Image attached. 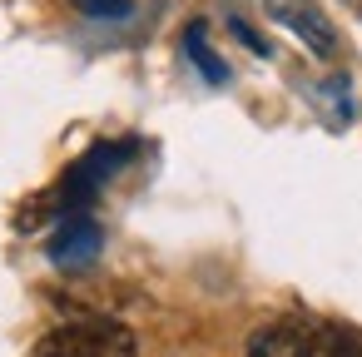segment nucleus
I'll return each instance as SVG.
<instances>
[{"mask_svg": "<svg viewBox=\"0 0 362 357\" xmlns=\"http://www.w3.org/2000/svg\"><path fill=\"white\" fill-rule=\"evenodd\" d=\"M30 357H139V342L119 322H70L45 332Z\"/></svg>", "mask_w": 362, "mask_h": 357, "instance_id": "nucleus-1", "label": "nucleus"}, {"mask_svg": "<svg viewBox=\"0 0 362 357\" xmlns=\"http://www.w3.org/2000/svg\"><path fill=\"white\" fill-rule=\"evenodd\" d=\"M278 16H283V25H288L317 60H332V55H337V30H332V21L313 6V0H283Z\"/></svg>", "mask_w": 362, "mask_h": 357, "instance_id": "nucleus-2", "label": "nucleus"}, {"mask_svg": "<svg viewBox=\"0 0 362 357\" xmlns=\"http://www.w3.org/2000/svg\"><path fill=\"white\" fill-rule=\"evenodd\" d=\"M50 258H55V268H90L100 258V228L90 218L70 213L65 228H60V238L50 243Z\"/></svg>", "mask_w": 362, "mask_h": 357, "instance_id": "nucleus-3", "label": "nucleus"}, {"mask_svg": "<svg viewBox=\"0 0 362 357\" xmlns=\"http://www.w3.org/2000/svg\"><path fill=\"white\" fill-rule=\"evenodd\" d=\"M248 357H313V332L298 322H268L248 337Z\"/></svg>", "mask_w": 362, "mask_h": 357, "instance_id": "nucleus-4", "label": "nucleus"}, {"mask_svg": "<svg viewBox=\"0 0 362 357\" xmlns=\"http://www.w3.org/2000/svg\"><path fill=\"white\" fill-rule=\"evenodd\" d=\"M313 357H357L352 332H347V327H322V332H313Z\"/></svg>", "mask_w": 362, "mask_h": 357, "instance_id": "nucleus-5", "label": "nucleus"}, {"mask_svg": "<svg viewBox=\"0 0 362 357\" xmlns=\"http://www.w3.org/2000/svg\"><path fill=\"white\" fill-rule=\"evenodd\" d=\"M184 40H189V55H194V65H199V70H204V75H209V80H214V85H218V80H223V75H228V70H223V65H218V60H214V50H209V45H204V25H194V30H189V35H184Z\"/></svg>", "mask_w": 362, "mask_h": 357, "instance_id": "nucleus-6", "label": "nucleus"}, {"mask_svg": "<svg viewBox=\"0 0 362 357\" xmlns=\"http://www.w3.org/2000/svg\"><path fill=\"white\" fill-rule=\"evenodd\" d=\"M75 11L95 16V21H119V16H129V0H75Z\"/></svg>", "mask_w": 362, "mask_h": 357, "instance_id": "nucleus-7", "label": "nucleus"}, {"mask_svg": "<svg viewBox=\"0 0 362 357\" xmlns=\"http://www.w3.org/2000/svg\"><path fill=\"white\" fill-rule=\"evenodd\" d=\"M347 6H352V11H362V0H347Z\"/></svg>", "mask_w": 362, "mask_h": 357, "instance_id": "nucleus-8", "label": "nucleus"}]
</instances>
